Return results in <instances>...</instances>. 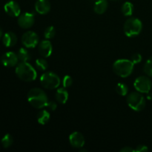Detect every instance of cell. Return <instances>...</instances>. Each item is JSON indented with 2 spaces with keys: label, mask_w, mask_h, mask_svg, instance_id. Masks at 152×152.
Wrapping results in <instances>:
<instances>
[{
  "label": "cell",
  "mask_w": 152,
  "mask_h": 152,
  "mask_svg": "<svg viewBox=\"0 0 152 152\" xmlns=\"http://www.w3.org/2000/svg\"><path fill=\"white\" fill-rule=\"evenodd\" d=\"M122 13L126 16H132L134 13V5L130 1H126L124 4L122 5L121 7Z\"/></svg>",
  "instance_id": "cell-20"
},
{
  "label": "cell",
  "mask_w": 152,
  "mask_h": 152,
  "mask_svg": "<svg viewBox=\"0 0 152 152\" xmlns=\"http://www.w3.org/2000/svg\"><path fill=\"white\" fill-rule=\"evenodd\" d=\"M73 84V79L72 77H70V76L67 75L65 77H64L63 80H62V86L64 88H68L70 86H71V85Z\"/></svg>",
  "instance_id": "cell-26"
},
{
  "label": "cell",
  "mask_w": 152,
  "mask_h": 152,
  "mask_svg": "<svg viewBox=\"0 0 152 152\" xmlns=\"http://www.w3.org/2000/svg\"><path fill=\"white\" fill-rule=\"evenodd\" d=\"M116 91L120 96H126L129 92V88L124 83H118L116 86Z\"/></svg>",
  "instance_id": "cell-23"
},
{
  "label": "cell",
  "mask_w": 152,
  "mask_h": 152,
  "mask_svg": "<svg viewBox=\"0 0 152 152\" xmlns=\"http://www.w3.org/2000/svg\"><path fill=\"white\" fill-rule=\"evenodd\" d=\"M15 73L21 80L25 82L34 81L37 77L35 68L28 62H21L20 63H18L15 69Z\"/></svg>",
  "instance_id": "cell-2"
},
{
  "label": "cell",
  "mask_w": 152,
  "mask_h": 152,
  "mask_svg": "<svg viewBox=\"0 0 152 152\" xmlns=\"http://www.w3.org/2000/svg\"><path fill=\"white\" fill-rule=\"evenodd\" d=\"M134 86L137 91L148 94L152 88V82L151 79L147 76H140L135 80Z\"/></svg>",
  "instance_id": "cell-7"
},
{
  "label": "cell",
  "mask_w": 152,
  "mask_h": 152,
  "mask_svg": "<svg viewBox=\"0 0 152 152\" xmlns=\"http://www.w3.org/2000/svg\"><path fill=\"white\" fill-rule=\"evenodd\" d=\"M37 121L39 124L45 125L49 122L50 118V113L47 110H42L37 114Z\"/></svg>",
  "instance_id": "cell-18"
},
{
  "label": "cell",
  "mask_w": 152,
  "mask_h": 152,
  "mask_svg": "<svg viewBox=\"0 0 152 152\" xmlns=\"http://www.w3.org/2000/svg\"><path fill=\"white\" fill-rule=\"evenodd\" d=\"M13 137L10 134H6L4 137L1 139V142L2 146L4 147V148H7L10 146V145L13 144Z\"/></svg>",
  "instance_id": "cell-22"
},
{
  "label": "cell",
  "mask_w": 152,
  "mask_h": 152,
  "mask_svg": "<svg viewBox=\"0 0 152 152\" xmlns=\"http://www.w3.org/2000/svg\"><path fill=\"white\" fill-rule=\"evenodd\" d=\"M56 35V30L53 26H49L46 28L44 32V37L46 39H50L53 38Z\"/></svg>",
  "instance_id": "cell-24"
},
{
  "label": "cell",
  "mask_w": 152,
  "mask_h": 152,
  "mask_svg": "<svg viewBox=\"0 0 152 152\" xmlns=\"http://www.w3.org/2000/svg\"><path fill=\"white\" fill-rule=\"evenodd\" d=\"M108 8V2L106 0H96L94 3V10L97 14H102Z\"/></svg>",
  "instance_id": "cell-16"
},
{
  "label": "cell",
  "mask_w": 152,
  "mask_h": 152,
  "mask_svg": "<svg viewBox=\"0 0 152 152\" xmlns=\"http://www.w3.org/2000/svg\"><path fill=\"white\" fill-rule=\"evenodd\" d=\"M4 11L8 16L11 17H17L21 13V8L19 4L15 1H9L4 4Z\"/></svg>",
  "instance_id": "cell-11"
},
{
  "label": "cell",
  "mask_w": 152,
  "mask_h": 152,
  "mask_svg": "<svg viewBox=\"0 0 152 152\" xmlns=\"http://www.w3.org/2000/svg\"><path fill=\"white\" fill-rule=\"evenodd\" d=\"M35 9L39 14H46L50 11V4L48 0H37L35 4Z\"/></svg>",
  "instance_id": "cell-14"
},
{
  "label": "cell",
  "mask_w": 152,
  "mask_h": 152,
  "mask_svg": "<svg viewBox=\"0 0 152 152\" xmlns=\"http://www.w3.org/2000/svg\"><path fill=\"white\" fill-rule=\"evenodd\" d=\"M18 25L20 28L23 29H28L31 28L34 25L35 22V17H34V13H22L18 16Z\"/></svg>",
  "instance_id": "cell-9"
},
{
  "label": "cell",
  "mask_w": 152,
  "mask_h": 152,
  "mask_svg": "<svg viewBox=\"0 0 152 152\" xmlns=\"http://www.w3.org/2000/svg\"><path fill=\"white\" fill-rule=\"evenodd\" d=\"M17 56L19 58V60H20L21 62H28L31 59V53L25 48H19L17 53Z\"/></svg>",
  "instance_id": "cell-19"
},
{
  "label": "cell",
  "mask_w": 152,
  "mask_h": 152,
  "mask_svg": "<svg viewBox=\"0 0 152 152\" xmlns=\"http://www.w3.org/2000/svg\"><path fill=\"white\" fill-rule=\"evenodd\" d=\"M148 151V148L145 145H140L137 147L135 151L137 152H146Z\"/></svg>",
  "instance_id": "cell-29"
},
{
  "label": "cell",
  "mask_w": 152,
  "mask_h": 152,
  "mask_svg": "<svg viewBox=\"0 0 152 152\" xmlns=\"http://www.w3.org/2000/svg\"><path fill=\"white\" fill-rule=\"evenodd\" d=\"M134 64L126 59H117L113 64V71L117 76L123 78L129 77L134 71Z\"/></svg>",
  "instance_id": "cell-3"
},
{
  "label": "cell",
  "mask_w": 152,
  "mask_h": 152,
  "mask_svg": "<svg viewBox=\"0 0 152 152\" xmlns=\"http://www.w3.org/2000/svg\"><path fill=\"white\" fill-rule=\"evenodd\" d=\"M28 101L34 108L40 109L46 107L48 99L45 92L41 88H34L28 91L27 95Z\"/></svg>",
  "instance_id": "cell-1"
},
{
  "label": "cell",
  "mask_w": 152,
  "mask_h": 152,
  "mask_svg": "<svg viewBox=\"0 0 152 152\" xmlns=\"http://www.w3.org/2000/svg\"><path fill=\"white\" fill-rule=\"evenodd\" d=\"M131 60H132V62H133L134 65L135 64H138L142 61V56H141L140 53H135L132 56V59H131Z\"/></svg>",
  "instance_id": "cell-27"
},
{
  "label": "cell",
  "mask_w": 152,
  "mask_h": 152,
  "mask_svg": "<svg viewBox=\"0 0 152 152\" xmlns=\"http://www.w3.org/2000/svg\"><path fill=\"white\" fill-rule=\"evenodd\" d=\"M53 51V46L49 40L45 39L39 44V53L42 57H49Z\"/></svg>",
  "instance_id": "cell-13"
},
{
  "label": "cell",
  "mask_w": 152,
  "mask_h": 152,
  "mask_svg": "<svg viewBox=\"0 0 152 152\" xmlns=\"http://www.w3.org/2000/svg\"><path fill=\"white\" fill-rule=\"evenodd\" d=\"M120 151L121 152H134V151H135V149H133V148H131V147L126 146V147H124V148H122V149L120 150Z\"/></svg>",
  "instance_id": "cell-30"
},
{
  "label": "cell",
  "mask_w": 152,
  "mask_h": 152,
  "mask_svg": "<svg viewBox=\"0 0 152 152\" xmlns=\"http://www.w3.org/2000/svg\"><path fill=\"white\" fill-rule=\"evenodd\" d=\"M1 37H2V29H1V28L0 27V39H1Z\"/></svg>",
  "instance_id": "cell-31"
},
{
  "label": "cell",
  "mask_w": 152,
  "mask_h": 152,
  "mask_svg": "<svg viewBox=\"0 0 152 152\" xmlns=\"http://www.w3.org/2000/svg\"><path fill=\"white\" fill-rule=\"evenodd\" d=\"M111 1H118V0H111Z\"/></svg>",
  "instance_id": "cell-32"
},
{
  "label": "cell",
  "mask_w": 152,
  "mask_h": 152,
  "mask_svg": "<svg viewBox=\"0 0 152 152\" xmlns=\"http://www.w3.org/2000/svg\"><path fill=\"white\" fill-rule=\"evenodd\" d=\"M127 104L132 110L135 111H140L145 107V97L140 92H132L127 96Z\"/></svg>",
  "instance_id": "cell-5"
},
{
  "label": "cell",
  "mask_w": 152,
  "mask_h": 152,
  "mask_svg": "<svg viewBox=\"0 0 152 152\" xmlns=\"http://www.w3.org/2000/svg\"><path fill=\"white\" fill-rule=\"evenodd\" d=\"M19 58L14 52L9 51L4 53L1 57V62L5 67H14L17 65Z\"/></svg>",
  "instance_id": "cell-10"
},
{
  "label": "cell",
  "mask_w": 152,
  "mask_h": 152,
  "mask_svg": "<svg viewBox=\"0 0 152 152\" xmlns=\"http://www.w3.org/2000/svg\"><path fill=\"white\" fill-rule=\"evenodd\" d=\"M142 29V23L139 19L131 17L125 22L123 30L127 37H134L141 33Z\"/></svg>",
  "instance_id": "cell-4"
},
{
  "label": "cell",
  "mask_w": 152,
  "mask_h": 152,
  "mask_svg": "<svg viewBox=\"0 0 152 152\" xmlns=\"http://www.w3.org/2000/svg\"><path fill=\"white\" fill-rule=\"evenodd\" d=\"M22 42L27 48H34L39 44V36L34 31H27L22 35Z\"/></svg>",
  "instance_id": "cell-8"
},
{
  "label": "cell",
  "mask_w": 152,
  "mask_h": 152,
  "mask_svg": "<svg viewBox=\"0 0 152 152\" xmlns=\"http://www.w3.org/2000/svg\"><path fill=\"white\" fill-rule=\"evenodd\" d=\"M69 142L74 148H82L85 145V138L81 133L74 132L70 134Z\"/></svg>",
  "instance_id": "cell-12"
},
{
  "label": "cell",
  "mask_w": 152,
  "mask_h": 152,
  "mask_svg": "<svg viewBox=\"0 0 152 152\" xmlns=\"http://www.w3.org/2000/svg\"><path fill=\"white\" fill-rule=\"evenodd\" d=\"M56 99L60 104H65L68 99V93L65 88H61L56 91Z\"/></svg>",
  "instance_id": "cell-17"
},
{
  "label": "cell",
  "mask_w": 152,
  "mask_h": 152,
  "mask_svg": "<svg viewBox=\"0 0 152 152\" xmlns=\"http://www.w3.org/2000/svg\"><path fill=\"white\" fill-rule=\"evenodd\" d=\"M144 72L148 77H152V56L149 58L144 65Z\"/></svg>",
  "instance_id": "cell-25"
},
{
  "label": "cell",
  "mask_w": 152,
  "mask_h": 152,
  "mask_svg": "<svg viewBox=\"0 0 152 152\" xmlns=\"http://www.w3.org/2000/svg\"><path fill=\"white\" fill-rule=\"evenodd\" d=\"M60 82L59 76L52 71L44 73L40 77V83L42 86L50 90L57 88L60 85Z\"/></svg>",
  "instance_id": "cell-6"
},
{
  "label": "cell",
  "mask_w": 152,
  "mask_h": 152,
  "mask_svg": "<svg viewBox=\"0 0 152 152\" xmlns=\"http://www.w3.org/2000/svg\"><path fill=\"white\" fill-rule=\"evenodd\" d=\"M36 68L39 71H45L48 68V62L43 58H39L36 60L35 62Z\"/></svg>",
  "instance_id": "cell-21"
},
{
  "label": "cell",
  "mask_w": 152,
  "mask_h": 152,
  "mask_svg": "<svg viewBox=\"0 0 152 152\" xmlns=\"http://www.w3.org/2000/svg\"><path fill=\"white\" fill-rule=\"evenodd\" d=\"M46 107H47L48 109H50V111H53L56 109V108H57V105H56V102H53V101H48L47 105H46Z\"/></svg>",
  "instance_id": "cell-28"
},
{
  "label": "cell",
  "mask_w": 152,
  "mask_h": 152,
  "mask_svg": "<svg viewBox=\"0 0 152 152\" xmlns=\"http://www.w3.org/2000/svg\"><path fill=\"white\" fill-rule=\"evenodd\" d=\"M2 42L5 47H13L17 42V37H16V35L13 32L9 31V32L5 33L3 35Z\"/></svg>",
  "instance_id": "cell-15"
}]
</instances>
